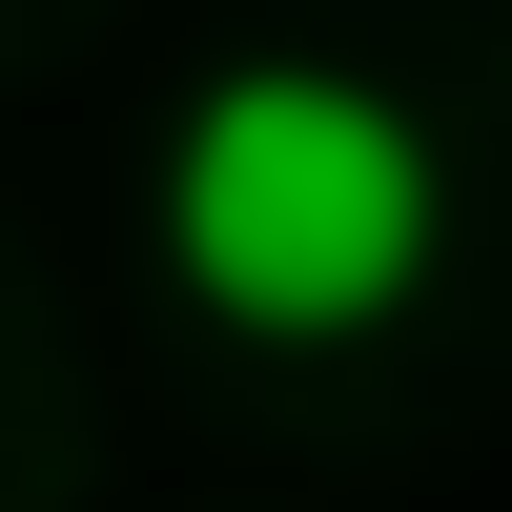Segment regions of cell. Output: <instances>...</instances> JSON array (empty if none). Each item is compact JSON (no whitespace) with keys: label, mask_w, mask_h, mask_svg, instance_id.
<instances>
[{"label":"cell","mask_w":512,"mask_h":512,"mask_svg":"<svg viewBox=\"0 0 512 512\" xmlns=\"http://www.w3.org/2000/svg\"><path fill=\"white\" fill-rule=\"evenodd\" d=\"M451 185H431V123L349 62H226L185 123H164V267L185 308L267 328V349H349L431 287Z\"/></svg>","instance_id":"obj_1"}]
</instances>
